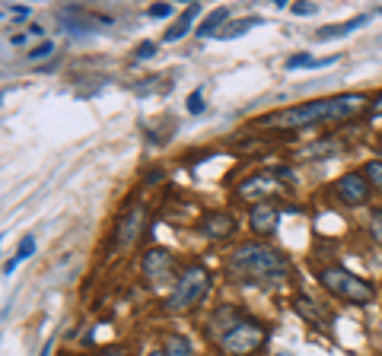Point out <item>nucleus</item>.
Returning a JSON list of instances; mask_svg holds the SVG:
<instances>
[{"label": "nucleus", "mask_w": 382, "mask_h": 356, "mask_svg": "<svg viewBox=\"0 0 382 356\" xmlns=\"http://www.w3.org/2000/svg\"><path fill=\"white\" fill-rule=\"evenodd\" d=\"M51 54H54V42H42L29 51V61H45V57H51Z\"/></svg>", "instance_id": "b1692460"}, {"label": "nucleus", "mask_w": 382, "mask_h": 356, "mask_svg": "<svg viewBox=\"0 0 382 356\" xmlns=\"http://www.w3.org/2000/svg\"><path fill=\"white\" fill-rule=\"evenodd\" d=\"M185 108H188V114H201L204 112V89H195V93L185 99Z\"/></svg>", "instance_id": "5701e85b"}, {"label": "nucleus", "mask_w": 382, "mask_h": 356, "mask_svg": "<svg viewBox=\"0 0 382 356\" xmlns=\"http://www.w3.org/2000/svg\"><path fill=\"white\" fill-rule=\"evenodd\" d=\"M144 226H146V203H131V207L118 216V226H115V242H118V248H131L134 242L140 239Z\"/></svg>", "instance_id": "0eeeda50"}, {"label": "nucleus", "mask_w": 382, "mask_h": 356, "mask_svg": "<svg viewBox=\"0 0 382 356\" xmlns=\"http://www.w3.org/2000/svg\"><path fill=\"white\" fill-rule=\"evenodd\" d=\"M261 19L258 16H248V19H242V23H233V25H226V32L220 35V42H229V38H239V35H245L252 25H258Z\"/></svg>", "instance_id": "a211bd4d"}, {"label": "nucleus", "mask_w": 382, "mask_h": 356, "mask_svg": "<svg viewBox=\"0 0 382 356\" xmlns=\"http://www.w3.org/2000/svg\"><path fill=\"white\" fill-rule=\"evenodd\" d=\"M293 309H296V315H303L309 324H331V315L328 312H322V305H316L312 299H306V296H296L293 299Z\"/></svg>", "instance_id": "ddd939ff"}, {"label": "nucleus", "mask_w": 382, "mask_h": 356, "mask_svg": "<svg viewBox=\"0 0 382 356\" xmlns=\"http://www.w3.org/2000/svg\"><path fill=\"white\" fill-rule=\"evenodd\" d=\"M134 54H137V61H146V57H153V54H156V42L137 44V51H134Z\"/></svg>", "instance_id": "bb28decb"}, {"label": "nucleus", "mask_w": 382, "mask_h": 356, "mask_svg": "<svg viewBox=\"0 0 382 356\" xmlns=\"http://www.w3.org/2000/svg\"><path fill=\"white\" fill-rule=\"evenodd\" d=\"M277 356H286V353H277Z\"/></svg>", "instance_id": "72a5a7b5"}, {"label": "nucleus", "mask_w": 382, "mask_h": 356, "mask_svg": "<svg viewBox=\"0 0 382 356\" xmlns=\"http://www.w3.org/2000/svg\"><path fill=\"white\" fill-rule=\"evenodd\" d=\"M197 232L204 239H229L236 232V220L226 210H207V213L197 220Z\"/></svg>", "instance_id": "1a4fd4ad"}, {"label": "nucleus", "mask_w": 382, "mask_h": 356, "mask_svg": "<svg viewBox=\"0 0 382 356\" xmlns=\"http://www.w3.org/2000/svg\"><path fill=\"white\" fill-rule=\"evenodd\" d=\"M140 273H144V280L150 286L169 283L172 273H175V254H172L169 248H163V245L150 248V251L144 254V261H140Z\"/></svg>", "instance_id": "423d86ee"}, {"label": "nucleus", "mask_w": 382, "mask_h": 356, "mask_svg": "<svg viewBox=\"0 0 382 356\" xmlns=\"http://www.w3.org/2000/svg\"><path fill=\"white\" fill-rule=\"evenodd\" d=\"M210 280H214V277H210V271L204 264L185 267L182 277H178V283H175V290H172V296L166 299V309H169V312L195 309V305L210 292Z\"/></svg>", "instance_id": "39448f33"}, {"label": "nucleus", "mask_w": 382, "mask_h": 356, "mask_svg": "<svg viewBox=\"0 0 382 356\" xmlns=\"http://www.w3.org/2000/svg\"><path fill=\"white\" fill-rule=\"evenodd\" d=\"M312 13H318V4H312V0H299V4H293V16H312Z\"/></svg>", "instance_id": "393cba45"}, {"label": "nucleus", "mask_w": 382, "mask_h": 356, "mask_svg": "<svg viewBox=\"0 0 382 356\" xmlns=\"http://www.w3.org/2000/svg\"><path fill=\"white\" fill-rule=\"evenodd\" d=\"M29 6H16V10H10V19L13 23H23V19H29Z\"/></svg>", "instance_id": "cd10ccee"}, {"label": "nucleus", "mask_w": 382, "mask_h": 356, "mask_svg": "<svg viewBox=\"0 0 382 356\" xmlns=\"http://www.w3.org/2000/svg\"><path fill=\"white\" fill-rule=\"evenodd\" d=\"M146 16H150V19H166V16H172V6L169 4H156V6L146 10Z\"/></svg>", "instance_id": "a878e982"}, {"label": "nucleus", "mask_w": 382, "mask_h": 356, "mask_svg": "<svg viewBox=\"0 0 382 356\" xmlns=\"http://www.w3.org/2000/svg\"><path fill=\"white\" fill-rule=\"evenodd\" d=\"M290 277V258L265 242H242L226 261V280L236 286H280Z\"/></svg>", "instance_id": "f03ea898"}, {"label": "nucleus", "mask_w": 382, "mask_h": 356, "mask_svg": "<svg viewBox=\"0 0 382 356\" xmlns=\"http://www.w3.org/2000/svg\"><path fill=\"white\" fill-rule=\"evenodd\" d=\"M363 93H341V95H325V99L306 102V105H293L284 112H274L258 118L252 127H277V131H303V127L331 124V121H347L366 105Z\"/></svg>", "instance_id": "f257e3e1"}, {"label": "nucleus", "mask_w": 382, "mask_h": 356, "mask_svg": "<svg viewBox=\"0 0 382 356\" xmlns=\"http://www.w3.org/2000/svg\"><path fill=\"white\" fill-rule=\"evenodd\" d=\"M29 35H38V38H42L45 29H42V25H29Z\"/></svg>", "instance_id": "7c9ffc66"}, {"label": "nucleus", "mask_w": 382, "mask_h": 356, "mask_svg": "<svg viewBox=\"0 0 382 356\" xmlns=\"http://www.w3.org/2000/svg\"><path fill=\"white\" fill-rule=\"evenodd\" d=\"M363 178H366L373 188H382V159H373V162H366V169H363Z\"/></svg>", "instance_id": "6ab92c4d"}, {"label": "nucleus", "mask_w": 382, "mask_h": 356, "mask_svg": "<svg viewBox=\"0 0 382 356\" xmlns=\"http://www.w3.org/2000/svg\"><path fill=\"white\" fill-rule=\"evenodd\" d=\"M369 235H373V242L382 245V207H376L373 213H369Z\"/></svg>", "instance_id": "4be33fe9"}, {"label": "nucleus", "mask_w": 382, "mask_h": 356, "mask_svg": "<svg viewBox=\"0 0 382 356\" xmlns=\"http://www.w3.org/2000/svg\"><path fill=\"white\" fill-rule=\"evenodd\" d=\"M163 356H195V347H191V340L185 334H169L166 337Z\"/></svg>", "instance_id": "dca6fc26"}, {"label": "nucleus", "mask_w": 382, "mask_h": 356, "mask_svg": "<svg viewBox=\"0 0 382 356\" xmlns=\"http://www.w3.org/2000/svg\"><path fill=\"white\" fill-rule=\"evenodd\" d=\"M229 19V10L226 6H220V10H214V13H207V19L201 23V29H197V35L201 38H210V35H220V29H223V23Z\"/></svg>", "instance_id": "2eb2a0df"}, {"label": "nucleus", "mask_w": 382, "mask_h": 356, "mask_svg": "<svg viewBox=\"0 0 382 356\" xmlns=\"http://www.w3.org/2000/svg\"><path fill=\"white\" fill-rule=\"evenodd\" d=\"M99 356H127V353H125V350H121V347H108V350H102Z\"/></svg>", "instance_id": "c85d7f7f"}, {"label": "nucleus", "mask_w": 382, "mask_h": 356, "mask_svg": "<svg viewBox=\"0 0 382 356\" xmlns=\"http://www.w3.org/2000/svg\"><path fill=\"white\" fill-rule=\"evenodd\" d=\"M331 153H341V143H337V140H322V143L309 146L303 156L306 159H331Z\"/></svg>", "instance_id": "f3484780"}, {"label": "nucleus", "mask_w": 382, "mask_h": 356, "mask_svg": "<svg viewBox=\"0 0 382 356\" xmlns=\"http://www.w3.org/2000/svg\"><path fill=\"white\" fill-rule=\"evenodd\" d=\"M277 222H280V207L274 201H258L252 207V213H248V226L258 235H274Z\"/></svg>", "instance_id": "9d476101"}, {"label": "nucleus", "mask_w": 382, "mask_h": 356, "mask_svg": "<svg viewBox=\"0 0 382 356\" xmlns=\"http://www.w3.org/2000/svg\"><path fill=\"white\" fill-rule=\"evenodd\" d=\"M318 283H322L335 299L350 302V305H369L376 299V286L366 283L363 277H357V273H350L347 267H341V264L322 267V271H318Z\"/></svg>", "instance_id": "20e7f679"}, {"label": "nucleus", "mask_w": 382, "mask_h": 356, "mask_svg": "<svg viewBox=\"0 0 382 356\" xmlns=\"http://www.w3.org/2000/svg\"><path fill=\"white\" fill-rule=\"evenodd\" d=\"M42 356H51V340H48V343H45V347H42Z\"/></svg>", "instance_id": "2f4dec72"}, {"label": "nucleus", "mask_w": 382, "mask_h": 356, "mask_svg": "<svg viewBox=\"0 0 382 356\" xmlns=\"http://www.w3.org/2000/svg\"><path fill=\"white\" fill-rule=\"evenodd\" d=\"M220 328L214 331L216 343H220L223 353L229 356H248L255 353V350L265 343V324L255 321V318L242 315V312H236L233 305H223L220 309Z\"/></svg>", "instance_id": "7ed1b4c3"}, {"label": "nucleus", "mask_w": 382, "mask_h": 356, "mask_svg": "<svg viewBox=\"0 0 382 356\" xmlns=\"http://www.w3.org/2000/svg\"><path fill=\"white\" fill-rule=\"evenodd\" d=\"M369 23V16H354V19H347V23H331V25H322V29H316V38L318 42H335V38H344V35H350V32H357L360 25H366Z\"/></svg>", "instance_id": "9b49d317"}, {"label": "nucleus", "mask_w": 382, "mask_h": 356, "mask_svg": "<svg viewBox=\"0 0 382 356\" xmlns=\"http://www.w3.org/2000/svg\"><path fill=\"white\" fill-rule=\"evenodd\" d=\"M379 150H382V137H379Z\"/></svg>", "instance_id": "473e14b6"}, {"label": "nucleus", "mask_w": 382, "mask_h": 356, "mask_svg": "<svg viewBox=\"0 0 382 356\" xmlns=\"http://www.w3.org/2000/svg\"><path fill=\"white\" fill-rule=\"evenodd\" d=\"M312 64H316V57H309L306 51H299V54L286 57L284 67H286V70H303V67H309V70H312Z\"/></svg>", "instance_id": "aec40b11"}, {"label": "nucleus", "mask_w": 382, "mask_h": 356, "mask_svg": "<svg viewBox=\"0 0 382 356\" xmlns=\"http://www.w3.org/2000/svg\"><path fill=\"white\" fill-rule=\"evenodd\" d=\"M201 13V6L197 4H191V6H185V13L175 19V25H172L169 32H166V42H178V38H185L188 35V29H191V19Z\"/></svg>", "instance_id": "4468645a"}, {"label": "nucleus", "mask_w": 382, "mask_h": 356, "mask_svg": "<svg viewBox=\"0 0 382 356\" xmlns=\"http://www.w3.org/2000/svg\"><path fill=\"white\" fill-rule=\"evenodd\" d=\"M10 44H25V32H16V35L10 38Z\"/></svg>", "instance_id": "c756f323"}, {"label": "nucleus", "mask_w": 382, "mask_h": 356, "mask_svg": "<svg viewBox=\"0 0 382 356\" xmlns=\"http://www.w3.org/2000/svg\"><path fill=\"white\" fill-rule=\"evenodd\" d=\"M35 251V235H23V242H19V248H16V254H13V261H25L29 258V254Z\"/></svg>", "instance_id": "412c9836"}, {"label": "nucleus", "mask_w": 382, "mask_h": 356, "mask_svg": "<svg viewBox=\"0 0 382 356\" xmlns=\"http://www.w3.org/2000/svg\"><path fill=\"white\" fill-rule=\"evenodd\" d=\"M335 194L341 197L347 207H363L369 201V182L360 175V172H347L335 182Z\"/></svg>", "instance_id": "6e6552de"}, {"label": "nucleus", "mask_w": 382, "mask_h": 356, "mask_svg": "<svg viewBox=\"0 0 382 356\" xmlns=\"http://www.w3.org/2000/svg\"><path fill=\"white\" fill-rule=\"evenodd\" d=\"M271 184H274V172H258V175L245 178V184L239 188V194L248 197V201L261 194V201H267V191H271Z\"/></svg>", "instance_id": "f8f14e48"}]
</instances>
